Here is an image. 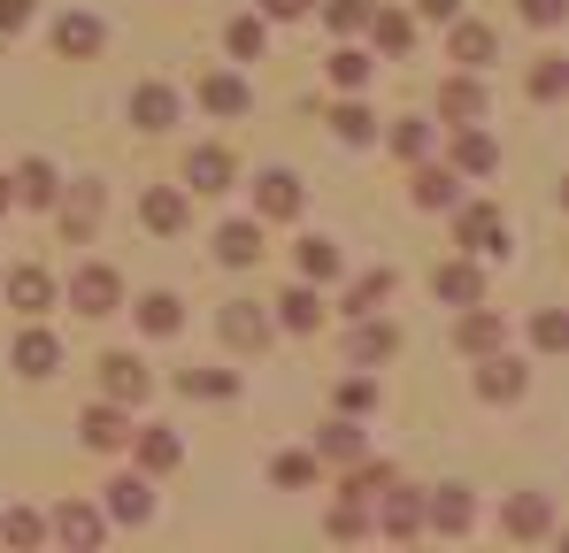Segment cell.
Listing matches in <instances>:
<instances>
[{
    "label": "cell",
    "instance_id": "816d5d0a",
    "mask_svg": "<svg viewBox=\"0 0 569 553\" xmlns=\"http://www.w3.org/2000/svg\"><path fill=\"white\" fill-rule=\"evenodd\" d=\"M39 16V0H0V31H23Z\"/></svg>",
    "mask_w": 569,
    "mask_h": 553
},
{
    "label": "cell",
    "instance_id": "ac0fdd59",
    "mask_svg": "<svg viewBox=\"0 0 569 553\" xmlns=\"http://www.w3.org/2000/svg\"><path fill=\"white\" fill-rule=\"evenodd\" d=\"M439 115H447V123H477V115H485V86H477V70H462V78L439 86Z\"/></svg>",
    "mask_w": 569,
    "mask_h": 553
},
{
    "label": "cell",
    "instance_id": "f546056e",
    "mask_svg": "<svg viewBox=\"0 0 569 553\" xmlns=\"http://www.w3.org/2000/svg\"><path fill=\"white\" fill-rule=\"evenodd\" d=\"M178 454H186V446H178V431H162V423H154V431H139V476H170Z\"/></svg>",
    "mask_w": 569,
    "mask_h": 553
},
{
    "label": "cell",
    "instance_id": "7a4b0ae2",
    "mask_svg": "<svg viewBox=\"0 0 569 553\" xmlns=\"http://www.w3.org/2000/svg\"><path fill=\"white\" fill-rule=\"evenodd\" d=\"M455 247H470V262H500V254H508V215H500V208H462Z\"/></svg>",
    "mask_w": 569,
    "mask_h": 553
},
{
    "label": "cell",
    "instance_id": "7bdbcfd3",
    "mask_svg": "<svg viewBox=\"0 0 569 553\" xmlns=\"http://www.w3.org/2000/svg\"><path fill=\"white\" fill-rule=\"evenodd\" d=\"M531 346H539V354H562V346H569V315H562V308H539V323H531Z\"/></svg>",
    "mask_w": 569,
    "mask_h": 553
},
{
    "label": "cell",
    "instance_id": "9c48e42d",
    "mask_svg": "<svg viewBox=\"0 0 569 553\" xmlns=\"http://www.w3.org/2000/svg\"><path fill=\"white\" fill-rule=\"evenodd\" d=\"M300 178L292 170H262V184H254V215H270V223H284V215H300Z\"/></svg>",
    "mask_w": 569,
    "mask_h": 553
},
{
    "label": "cell",
    "instance_id": "e575fe53",
    "mask_svg": "<svg viewBox=\"0 0 569 553\" xmlns=\"http://www.w3.org/2000/svg\"><path fill=\"white\" fill-rule=\"evenodd\" d=\"M392 284H400L392 270H370V276H355V284H347V315H378L385 300H392Z\"/></svg>",
    "mask_w": 569,
    "mask_h": 553
},
{
    "label": "cell",
    "instance_id": "52a82bcc",
    "mask_svg": "<svg viewBox=\"0 0 569 553\" xmlns=\"http://www.w3.org/2000/svg\"><path fill=\"white\" fill-rule=\"evenodd\" d=\"M500 531H508V539H547V531H555V500H547V492H516V500L500 507Z\"/></svg>",
    "mask_w": 569,
    "mask_h": 553
},
{
    "label": "cell",
    "instance_id": "1f68e13d",
    "mask_svg": "<svg viewBox=\"0 0 569 553\" xmlns=\"http://www.w3.org/2000/svg\"><path fill=\"white\" fill-rule=\"evenodd\" d=\"M447 54H455L462 70H485V62H492V31H485V23H455V31H447Z\"/></svg>",
    "mask_w": 569,
    "mask_h": 553
},
{
    "label": "cell",
    "instance_id": "11a10c76",
    "mask_svg": "<svg viewBox=\"0 0 569 553\" xmlns=\"http://www.w3.org/2000/svg\"><path fill=\"white\" fill-rule=\"evenodd\" d=\"M0 215H8V178H0Z\"/></svg>",
    "mask_w": 569,
    "mask_h": 553
},
{
    "label": "cell",
    "instance_id": "d6986e66",
    "mask_svg": "<svg viewBox=\"0 0 569 553\" xmlns=\"http://www.w3.org/2000/svg\"><path fill=\"white\" fill-rule=\"evenodd\" d=\"M200 108H208V115H247V108H254V92H247V78L216 70V78H200Z\"/></svg>",
    "mask_w": 569,
    "mask_h": 553
},
{
    "label": "cell",
    "instance_id": "db71d44e",
    "mask_svg": "<svg viewBox=\"0 0 569 553\" xmlns=\"http://www.w3.org/2000/svg\"><path fill=\"white\" fill-rule=\"evenodd\" d=\"M316 0H262V16H278V23H292V16H308Z\"/></svg>",
    "mask_w": 569,
    "mask_h": 553
},
{
    "label": "cell",
    "instance_id": "bcb514c9",
    "mask_svg": "<svg viewBox=\"0 0 569 553\" xmlns=\"http://www.w3.org/2000/svg\"><path fill=\"white\" fill-rule=\"evenodd\" d=\"M392 154L400 162H423L431 154V123H392Z\"/></svg>",
    "mask_w": 569,
    "mask_h": 553
},
{
    "label": "cell",
    "instance_id": "d6a6232c",
    "mask_svg": "<svg viewBox=\"0 0 569 553\" xmlns=\"http://www.w3.org/2000/svg\"><path fill=\"white\" fill-rule=\"evenodd\" d=\"M385 484H392V461L355 454V461H347V492H339V500H378Z\"/></svg>",
    "mask_w": 569,
    "mask_h": 553
},
{
    "label": "cell",
    "instance_id": "9a60e30c",
    "mask_svg": "<svg viewBox=\"0 0 569 553\" xmlns=\"http://www.w3.org/2000/svg\"><path fill=\"white\" fill-rule=\"evenodd\" d=\"M139 223L162 231V239H178V231H186V192H178V184H154V192L139 200Z\"/></svg>",
    "mask_w": 569,
    "mask_h": 553
},
{
    "label": "cell",
    "instance_id": "4fadbf2b",
    "mask_svg": "<svg viewBox=\"0 0 569 553\" xmlns=\"http://www.w3.org/2000/svg\"><path fill=\"white\" fill-rule=\"evenodd\" d=\"M378 531H385V539H416V531H423V500L385 484V492H378Z\"/></svg>",
    "mask_w": 569,
    "mask_h": 553
},
{
    "label": "cell",
    "instance_id": "d590c367",
    "mask_svg": "<svg viewBox=\"0 0 569 553\" xmlns=\"http://www.w3.org/2000/svg\"><path fill=\"white\" fill-rule=\"evenodd\" d=\"M331 131H339L347 147H370V139H378V115H370L362 100H339V108H331Z\"/></svg>",
    "mask_w": 569,
    "mask_h": 553
},
{
    "label": "cell",
    "instance_id": "7dc6e473",
    "mask_svg": "<svg viewBox=\"0 0 569 553\" xmlns=\"http://www.w3.org/2000/svg\"><path fill=\"white\" fill-rule=\"evenodd\" d=\"M378 408V376H347L339 384V415H370Z\"/></svg>",
    "mask_w": 569,
    "mask_h": 553
},
{
    "label": "cell",
    "instance_id": "8d00e7d4",
    "mask_svg": "<svg viewBox=\"0 0 569 553\" xmlns=\"http://www.w3.org/2000/svg\"><path fill=\"white\" fill-rule=\"evenodd\" d=\"M178 392H186V400H231V392H239V376H231V369H186V376H178Z\"/></svg>",
    "mask_w": 569,
    "mask_h": 553
},
{
    "label": "cell",
    "instance_id": "83f0119b",
    "mask_svg": "<svg viewBox=\"0 0 569 553\" xmlns=\"http://www.w3.org/2000/svg\"><path fill=\"white\" fill-rule=\"evenodd\" d=\"M16 200H23V208H54V200H62V178H54V162H23V170H16Z\"/></svg>",
    "mask_w": 569,
    "mask_h": 553
},
{
    "label": "cell",
    "instance_id": "ba28073f",
    "mask_svg": "<svg viewBox=\"0 0 569 553\" xmlns=\"http://www.w3.org/2000/svg\"><path fill=\"white\" fill-rule=\"evenodd\" d=\"M455 178H492L500 170V147L477 131V123H455V162H447Z\"/></svg>",
    "mask_w": 569,
    "mask_h": 553
},
{
    "label": "cell",
    "instance_id": "7c38bea8",
    "mask_svg": "<svg viewBox=\"0 0 569 553\" xmlns=\"http://www.w3.org/2000/svg\"><path fill=\"white\" fill-rule=\"evenodd\" d=\"M100 39H108V31H100V16H86V8H70V16L54 23V47H62L70 62H93Z\"/></svg>",
    "mask_w": 569,
    "mask_h": 553
},
{
    "label": "cell",
    "instance_id": "c3c4849f",
    "mask_svg": "<svg viewBox=\"0 0 569 553\" xmlns=\"http://www.w3.org/2000/svg\"><path fill=\"white\" fill-rule=\"evenodd\" d=\"M370 531V500H339L331 507V539H362Z\"/></svg>",
    "mask_w": 569,
    "mask_h": 553
},
{
    "label": "cell",
    "instance_id": "f1b7e54d",
    "mask_svg": "<svg viewBox=\"0 0 569 553\" xmlns=\"http://www.w3.org/2000/svg\"><path fill=\"white\" fill-rule=\"evenodd\" d=\"M500 339H508V323H500L492 308H477V300H470V315H462V331H455V346H462V354H492Z\"/></svg>",
    "mask_w": 569,
    "mask_h": 553
},
{
    "label": "cell",
    "instance_id": "ffe728a7",
    "mask_svg": "<svg viewBox=\"0 0 569 553\" xmlns=\"http://www.w3.org/2000/svg\"><path fill=\"white\" fill-rule=\"evenodd\" d=\"M93 231H100V184H78V192L62 200V239H70V247H86Z\"/></svg>",
    "mask_w": 569,
    "mask_h": 553
},
{
    "label": "cell",
    "instance_id": "cb8c5ba5",
    "mask_svg": "<svg viewBox=\"0 0 569 553\" xmlns=\"http://www.w3.org/2000/svg\"><path fill=\"white\" fill-rule=\"evenodd\" d=\"M355 454H370V439H362V423H355V415H339V423H323V431H316V461H355Z\"/></svg>",
    "mask_w": 569,
    "mask_h": 553
},
{
    "label": "cell",
    "instance_id": "603a6c76",
    "mask_svg": "<svg viewBox=\"0 0 569 553\" xmlns=\"http://www.w3.org/2000/svg\"><path fill=\"white\" fill-rule=\"evenodd\" d=\"M131 123H139V131H170V123H178V92L170 86H139L131 92Z\"/></svg>",
    "mask_w": 569,
    "mask_h": 553
},
{
    "label": "cell",
    "instance_id": "f907efd6",
    "mask_svg": "<svg viewBox=\"0 0 569 553\" xmlns=\"http://www.w3.org/2000/svg\"><path fill=\"white\" fill-rule=\"evenodd\" d=\"M562 8H569V0H523V23H539V31H555V23H562Z\"/></svg>",
    "mask_w": 569,
    "mask_h": 553
},
{
    "label": "cell",
    "instance_id": "7402d4cb",
    "mask_svg": "<svg viewBox=\"0 0 569 553\" xmlns=\"http://www.w3.org/2000/svg\"><path fill=\"white\" fill-rule=\"evenodd\" d=\"M186 184L192 192H231V154H223V147H192L186 154Z\"/></svg>",
    "mask_w": 569,
    "mask_h": 553
},
{
    "label": "cell",
    "instance_id": "d4e9b609",
    "mask_svg": "<svg viewBox=\"0 0 569 553\" xmlns=\"http://www.w3.org/2000/svg\"><path fill=\"white\" fill-rule=\"evenodd\" d=\"M362 31L378 39V54H408V47H416V16H400V8H370Z\"/></svg>",
    "mask_w": 569,
    "mask_h": 553
},
{
    "label": "cell",
    "instance_id": "f35d334b",
    "mask_svg": "<svg viewBox=\"0 0 569 553\" xmlns=\"http://www.w3.org/2000/svg\"><path fill=\"white\" fill-rule=\"evenodd\" d=\"M462 178L455 170H416V208H455Z\"/></svg>",
    "mask_w": 569,
    "mask_h": 553
},
{
    "label": "cell",
    "instance_id": "b9f144b4",
    "mask_svg": "<svg viewBox=\"0 0 569 553\" xmlns=\"http://www.w3.org/2000/svg\"><path fill=\"white\" fill-rule=\"evenodd\" d=\"M331 86L362 92V86H370V54H362V47H339V54H331Z\"/></svg>",
    "mask_w": 569,
    "mask_h": 553
},
{
    "label": "cell",
    "instance_id": "30bf717a",
    "mask_svg": "<svg viewBox=\"0 0 569 553\" xmlns=\"http://www.w3.org/2000/svg\"><path fill=\"white\" fill-rule=\"evenodd\" d=\"M47 531H54L62 546H100V531H108V515H100V507H86V500H62Z\"/></svg>",
    "mask_w": 569,
    "mask_h": 553
},
{
    "label": "cell",
    "instance_id": "3957f363",
    "mask_svg": "<svg viewBox=\"0 0 569 553\" xmlns=\"http://www.w3.org/2000/svg\"><path fill=\"white\" fill-rule=\"evenodd\" d=\"M100 392H108L116 408H139V400L154 392V369L139 362V354H100Z\"/></svg>",
    "mask_w": 569,
    "mask_h": 553
},
{
    "label": "cell",
    "instance_id": "44dd1931",
    "mask_svg": "<svg viewBox=\"0 0 569 553\" xmlns=\"http://www.w3.org/2000/svg\"><path fill=\"white\" fill-rule=\"evenodd\" d=\"M108 515H116V523H147V515H154V492H147V476H139V469L108 484Z\"/></svg>",
    "mask_w": 569,
    "mask_h": 553
},
{
    "label": "cell",
    "instance_id": "4dcf8cb0",
    "mask_svg": "<svg viewBox=\"0 0 569 553\" xmlns=\"http://www.w3.org/2000/svg\"><path fill=\"white\" fill-rule=\"evenodd\" d=\"M323 323V300H316V284H292L278 300V331H316Z\"/></svg>",
    "mask_w": 569,
    "mask_h": 553
},
{
    "label": "cell",
    "instance_id": "681fc988",
    "mask_svg": "<svg viewBox=\"0 0 569 553\" xmlns=\"http://www.w3.org/2000/svg\"><path fill=\"white\" fill-rule=\"evenodd\" d=\"M323 16H331V31H339V39H355V31L370 23V0H323Z\"/></svg>",
    "mask_w": 569,
    "mask_h": 553
},
{
    "label": "cell",
    "instance_id": "ab89813d",
    "mask_svg": "<svg viewBox=\"0 0 569 553\" xmlns=\"http://www.w3.org/2000/svg\"><path fill=\"white\" fill-rule=\"evenodd\" d=\"M223 47H231L239 62H254V54L270 47V31H262V16H231V31H223Z\"/></svg>",
    "mask_w": 569,
    "mask_h": 553
},
{
    "label": "cell",
    "instance_id": "5bb4252c",
    "mask_svg": "<svg viewBox=\"0 0 569 553\" xmlns=\"http://www.w3.org/2000/svg\"><path fill=\"white\" fill-rule=\"evenodd\" d=\"M347 354L370 369V362H392L400 354V331L392 323H378V315H355V339H347Z\"/></svg>",
    "mask_w": 569,
    "mask_h": 553
},
{
    "label": "cell",
    "instance_id": "4316f807",
    "mask_svg": "<svg viewBox=\"0 0 569 553\" xmlns=\"http://www.w3.org/2000/svg\"><path fill=\"white\" fill-rule=\"evenodd\" d=\"M423 515H431V531H455V539H462V531H470V492H462V484H439V492L423 500Z\"/></svg>",
    "mask_w": 569,
    "mask_h": 553
},
{
    "label": "cell",
    "instance_id": "2e32d148",
    "mask_svg": "<svg viewBox=\"0 0 569 553\" xmlns=\"http://www.w3.org/2000/svg\"><path fill=\"white\" fill-rule=\"evenodd\" d=\"M431 292L455 300V308H470V300H485V270H477V262H439V270H431Z\"/></svg>",
    "mask_w": 569,
    "mask_h": 553
},
{
    "label": "cell",
    "instance_id": "e0dca14e",
    "mask_svg": "<svg viewBox=\"0 0 569 553\" xmlns=\"http://www.w3.org/2000/svg\"><path fill=\"white\" fill-rule=\"evenodd\" d=\"M47 300H54V276L39 270V262H16V270H8V308H23V315H39Z\"/></svg>",
    "mask_w": 569,
    "mask_h": 553
},
{
    "label": "cell",
    "instance_id": "60d3db41",
    "mask_svg": "<svg viewBox=\"0 0 569 553\" xmlns=\"http://www.w3.org/2000/svg\"><path fill=\"white\" fill-rule=\"evenodd\" d=\"M270 476H278L284 492H308V484L323 476V461H316V454H278V461H270Z\"/></svg>",
    "mask_w": 569,
    "mask_h": 553
},
{
    "label": "cell",
    "instance_id": "6da1fadb",
    "mask_svg": "<svg viewBox=\"0 0 569 553\" xmlns=\"http://www.w3.org/2000/svg\"><path fill=\"white\" fill-rule=\"evenodd\" d=\"M216 323H223V339H231L239 354H262V346L278 339V315H270L262 300H223V315H216Z\"/></svg>",
    "mask_w": 569,
    "mask_h": 553
},
{
    "label": "cell",
    "instance_id": "836d02e7",
    "mask_svg": "<svg viewBox=\"0 0 569 553\" xmlns=\"http://www.w3.org/2000/svg\"><path fill=\"white\" fill-rule=\"evenodd\" d=\"M178 323H186V300H178V292H147V300H139V331L170 339Z\"/></svg>",
    "mask_w": 569,
    "mask_h": 553
},
{
    "label": "cell",
    "instance_id": "8fae6325",
    "mask_svg": "<svg viewBox=\"0 0 569 553\" xmlns=\"http://www.w3.org/2000/svg\"><path fill=\"white\" fill-rule=\"evenodd\" d=\"M78 431H86V446H93V454H116V446H131V415H123L116 400L86 408V423H78Z\"/></svg>",
    "mask_w": 569,
    "mask_h": 553
},
{
    "label": "cell",
    "instance_id": "74e56055",
    "mask_svg": "<svg viewBox=\"0 0 569 553\" xmlns=\"http://www.w3.org/2000/svg\"><path fill=\"white\" fill-rule=\"evenodd\" d=\"M300 276H308V284H331V276H339V247H331V239H300Z\"/></svg>",
    "mask_w": 569,
    "mask_h": 553
},
{
    "label": "cell",
    "instance_id": "8992f818",
    "mask_svg": "<svg viewBox=\"0 0 569 553\" xmlns=\"http://www.w3.org/2000/svg\"><path fill=\"white\" fill-rule=\"evenodd\" d=\"M216 262H223V270H254V262H262V215L223 223V231H216Z\"/></svg>",
    "mask_w": 569,
    "mask_h": 553
},
{
    "label": "cell",
    "instance_id": "277c9868",
    "mask_svg": "<svg viewBox=\"0 0 569 553\" xmlns=\"http://www.w3.org/2000/svg\"><path fill=\"white\" fill-rule=\"evenodd\" d=\"M70 300H78V315H116L123 308V276L108 270V262H86V270L70 276Z\"/></svg>",
    "mask_w": 569,
    "mask_h": 553
},
{
    "label": "cell",
    "instance_id": "f6af8a7d",
    "mask_svg": "<svg viewBox=\"0 0 569 553\" xmlns=\"http://www.w3.org/2000/svg\"><path fill=\"white\" fill-rule=\"evenodd\" d=\"M531 92H539V100H562V92H569V62H562V54H539V70H531Z\"/></svg>",
    "mask_w": 569,
    "mask_h": 553
},
{
    "label": "cell",
    "instance_id": "484cf974",
    "mask_svg": "<svg viewBox=\"0 0 569 553\" xmlns=\"http://www.w3.org/2000/svg\"><path fill=\"white\" fill-rule=\"evenodd\" d=\"M16 369H23V376H54V369H62V339H54V331H23V339H16Z\"/></svg>",
    "mask_w": 569,
    "mask_h": 553
},
{
    "label": "cell",
    "instance_id": "5b68a950",
    "mask_svg": "<svg viewBox=\"0 0 569 553\" xmlns=\"http://www.w3.org/2000/svg\"><path fill=\"white\" fill-rule=\"evenodd\" d=\"M477 400H492V408H500V400H523V392H531V369L516 362V354H500V346H492V354H477Z\"/></svg>",
    "mask_w": 569,
    "mask_h": 553
},
{
    "label": "cell",
    "instance_id": "f5cc1de1",
    "mask_svg": "<svg viewBox=\"0 0 569 553\" xmlns=\"http://www.w3.org/2000/svg\"><path fill=\"white\" fill-rule=\"evenodd\" d=\"M416 16H423V23H455V16H462V0H416Z\"/></svg>",
    "mask_w": 569,
    "mask_h": 553
},
{
    "label": "cell",
    "instance_id": "ee69618b",
    "mask_svg": "<svg viewBox=\"0 0 569 553\" xmlns=\"http://www.w3.org/2000/svg\"><path fill=\"white\" fill-rule=\"evenodd\" d=\"M0 539H8V546H39V539H47V523H39L31 507H8V515H0Z\"/></svg>",
    "mask_w": 569,
    "mask_h": 553
}]
</instances>
